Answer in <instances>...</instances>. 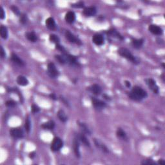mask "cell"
Instances as JSON below:
<instances>
[{"mask_svg": "<svg viewBox=\"0 0 165 165\" xmlns=\"http://www.w3.org/2000/svg\"><path fill=\"white\" fill-rule=\"evenodd\" d=\"M25 129L26 131L27 132H30V129H31V122L30 120L28 117H27V119H25Z\"/></svg>", "mask_w": 165, "mask_h": 165, "instance_id": "30", "label": "cell"}, {"mask_svg": "<svg viewBox=\"0 0 165 165\" xmlns=\"http://www.w3.org/2000/svg\"><path fill=\"white\" fill-rule=\"evenodd\" d=\"M94 144L95 146L97 147V148H99L103 152H104L105 154H108L109 152V150H108V148L107 147V146H105L104 144L102 143L101 142L99 141L98 139H94Z\"/></svg>", "mask_w": 165, "mask_h": 165, "instance_id": "18", "label": "cell"}, {"mask_svg": "<svg viewBox=\"0 0 165 165\" xmlns=\"http://www.w3.org/2000/svg\"><path fill=\"white\" fill-rule=\"evenodd\" d=\"M1 52V58L2 59L6 58V52H5V49L2 46H1V52Z\"/></svg>", "mask_w": 165, "mask_h": 165, "instance_id": "40", "label": "cell"}, {"mask_svg": "<svg viewBox=\"0 0 165 165\" xmlns=\"http://www.w3.org/2000/svg\"><path fill=\"white\" fill-rule=\"evenodd\" d=\"M145 82L147 86L148 87V88L150 89L152 92H153L154 94H159V87L158 85H157L156 81L154 79L152 78H147L145 79Z\"/></svg>", "mask_w": 165, "mask_h": 165, "instance_id": "5", "label": "cell"}, {"mask_svg": "<svg viewBox=\"0 0 165 165\" xmlns=\"http://www.w3.org/2000/svg\"><path fill=\"white\" fill-rule=\"evenodd\" d=\"M148 96V94L144 89L139 86H135L128 93V97L135 101H141Z\"/></svg>", "mask_w": 165, "mask_h": 165, "instance_id": "1", "label": "cell"}, {"mask_svg": "<svg viewBox=\"0 0 165 165\" xmlns=\"http://www.w3.org/2000/svg\"><path fill=\"white\" fill-rule=\"evenodd\" d=\"M63 141H62L61 138L58 137H56L53 139L50 145V150L52 152H58L63 148Z\"/></svg>", "mask_w": 165, "mask_h": 165, "instance_id": "3", "label": "cell"}, {"mask_svg": "<svg viewBox=\"0 0 165 165\" xmlns=\"http://www.w3.org/2000/svg\"><path fill=\"white\" fill-rule=\"evenodd\" d=\"M103 97L105 98V99L106 100H107V101H110V100H111L110 97L108 96V95H107L106 94H103Z\"/></svg>", "mask_w": 165, "mask_h": 165, "instance_id": "44", "label": "cell"}, {"mask_svg": "<svg viewBox=\"0 0 165 165\" xmlns=\"http://www.w3.org/2000/svg\"><path fill=\"white\" fill-rule=\"evenodd\" d=\"M117 52L120 56L127 59L128 61H130L134 64H138L140 63L138 58H136L135 56H134L133 54L131 53V52L127 48L121 47L119 48Z\"/></svg>", "mask_w": 165, "mask_h": 165, "instance_id": "2", "label": "cell"}, {"mask_svg": "<svg viewBox=\"0 0 165 165\" xmlns=\"http://www.w3.org/2000/svg\"><path fill=\"white\" fill-rule=\"evenodd\" d=\"M96 13L97 9L95 8V7L94 6L85 8L83 11H82V14L88 17L94 16V15L96 14Z\"/></svg>", "mask_w": 165, "mask_h": 165, "instance_id": "11", "label": "cell"}, {"mask_svg": "<svg viewBox=\"0 0 165 165\" xmlns=\"http://www.w3.org/2000/svg\"><path fill=\"white\" fill-rule=\"evenodd\" d=\"M41 128H43L45 130H52L55 128V123L54 121H48L47 122H45L42 124Z\"/></svg>", "mask_w": 165, "mask_h": 165, "instance_id": "23", "label": "cell"}, {"mask_svg": "<svg viewBox=\"0 0 165 165\" xmlns=\"http://www.w3.org/2000/svg\"><path fill=\"white\" fill-rule=\"evenodd\" d=\"M0 18L1 19H4L5 18V12L3 7H0Z\"/></svg>", "mask_w": 165, "mask_h": 165, "instance_id": "39", "label": "cell"}, {"mask_svg": "<svg viewBox=\"0 0 165 165\" xmlns=\"http://www.w3.org/2000/svg\"><path fill=\"white\" fill-rule=\"evenodd\" d=\"M0 35H1V37L3 39V40H7L8 38L9 34H8L7 28L3 25H2L1 27H0Z\"/></svg>", "mask_w": 165, "mask_h": 165, "instance_id": "27", "label": "cell"}, {"mask_svg": "<svg viewBox=\"0 0 165 165\" xmlns=\"http://www.w3.org/2000/svg\"><path fill=\"white\" fill-rule=\"evenodd\" d=\"M92 42L94 43L95 45L101 46L104 45L105 39L104 37L101 34H95L92 38Z\"/></svg>", "mask_w": 165, "mask_h": 165, "instance_id": "13", "label": "cell"}, {"mask_svg": "<svg viewBox=\"0 0 165 165\" xmlns=\"http://www.w3.org/2000/svg\"><path fill=\"white\" fill-rule=\"evenodd\" d=\"M49 40H50L51 43H55L56 45L59 44V42H60V39L56 34H50V36H49Z\"/></svg>", "mask_w": 165, "mask_h": 165, "instance_id": "29", "label": "cell"}, {"mask_svg": "<svg viewBox=\"0 0 165 165\" xmlns=\"http://www.w3.org/2000/svg\"><path fill=\"white\" fill-rule=\"evenodd\" d=\"M79 126H80V128L82 129V131H83L85 133H86L87 135H91V131H90L89 128H88V126L85 125V123H79Z\"/></svg>", "mask_w": 165, "mask_h": 165, "instance_id": "28", "label": "cell"}, {"mask_svg": "<svg viewBox=\"0 0 165 165\" xmlns=\"http://www.w3.org/2000/svg\"><path fill=\"white\" fill-rule=\"evenodd\" d=\"M56 48L59 51H60L62 54L66 53V51L65 50V48L63 47V46L59 45V44H57V45H56Z\"/></svg>", "mask_w": 165, "mask_h": 165, "instance_id": "38", "label": "cell"}, {"mask_svg": "<svg viewBox=\"0 0 165 165\" xmlns=\"http://www.w3.org/2000/svg\"><path fill=\"white\" fill-rule=\"evenodd\" d=\"M148 30L152 34L156 36H161L163 33L162 28L156 25H150L148 27Z\"/></svg>", "mask_w": 165, "mask_h": 165, "instance_id": "10", "label": "cell"}, {"mask_svg": "<svg viewBox=\"0 0 165 165\" xmlns=\"http://www.w3.org/2000/svg\"><path fill=\"white\" fill-rule=\"evenodd\" d=\"M10 9H11L12 12L14 13L15 15H17V16L20 17V15H21V12H20L19 9H18L17 7L15 6V5H12V6L10 7Z\"/></svg>", "mask_w": 165, "mask_h": 165, "instance_id": "31", "label": "cell"}, {"mask_svg": "<svg viewBox=\"0 0 165 165\" xmlns=\"http://www.w3.org/2000/svg\"><path fill=\"white\" fill-rule=\"evenodd\" d=\"M36 156V153L34 152H31V153H30L29 154V157L30 159H34V157Z\"/></svg>", "mask_w": 165, "mask_h": 165, "instance_id": "46", "label": "cell"}, {"mask_svg": "<svg viewBox=\"0 0 165 165\" xmlns=\"http://www.w3.org/2000/svg\"><path fill=\"white\" fill-rule=\"evenodd\" d=\"M162 66H163V68H165V66H164V63H162Z\"/></svg>", "mask_w": 165, "mask_h": 165, "instance_id": "47", "label": "cell"}, {"mask_svg": "<svg viewBox=\"0 0 165 165\" xmlns=\"http://www.w3.org/2000/svg\"><path fill=\"white\" fill-rule=\"evenodd\" d=\"M116 135H117L119 139H121V140L123 141L128 140V137L127 135H126V132L121 128H119L117 130V131H116Z\"/></svg>", "mask_w": 165, "mask_h": 165, "instance_id": "24", "label": "cell"}, {"mask_svg": "<svg viewBox=\"0 0 165 165\" xmlns=\"http://www.w3.org/2000/svg\"><path fill=\"white\" fill-rule=\"evenodd\" d=\"M64 36H65L66 39L69 41V42H70L72 43H75L77 45H82L81 41L80 40L79 38L76 37V36H74L73 34H72L71 32H70L69 30L66 31L65 34H64Z\"/></svg>", "mask_w": 165, "mask_h": 165, "instance_id": "7", "label": "cell"}, {"mask_svg": "<svg viewBox=\"0 0 165 165\" xmlns=\"http://www.w3.org/2000/svg\"><path fill=\"white\" fill-rule=\"evenodd\" d=\"M91 101L93 107L97 110H103L107 107V104H106L105 101L99 99H97V98L95 97H92Z\"/></svg>", "mask_w": 165, "mask_h": 165, "instance_id": "9", "label": "cell"}, {"mask_svg": "<svg viewBox=\"0 0 165 165\" xmlns=\"http://www.w3.org/2000/svg\"><path fill=\"white\" fill-rule=\"evenodd\" d=\"M45 24H46V27H47L49 30H56V23L53 17H50L47 18V19H46Z\"/></svg>", "mask_w": 165, "mask_h": 165, "instance_id": "17", "label": "cell"}, {"mask_svg": "<svg viewBox=\"0 0 165 165\" xmlns=\"http://www.w3.org/2000/svg\"><path fill=\"white\" fill-rule=\"evenodd\" d=\"M5 105L8 108H14L17 105V103L14 100H8L5 103Z\"/></svg>", "mask_w": 165, "mask_h": 165, "instance_id": "32", "label": "cell"}, {"mask_svg": "<svg viewBox=\"0 0 165 165\" xmlns=\"http://www.w3.org/2000/svg\"><path fill=\"white\" fill-rule=\"evenodd\" d=\"M11 60L13 63L16 64L17 65L20 66H25V63L21 59L19 56L14 53L12 54L11 56Z\"/></svg>", "mask_w": 165, "mask_h": 165, "instance_id": "20", "label": "cell"}, {"mask_svg": "<svg viewBox=\"0 0 165 165\" xmlns=\"http://www.w3.org/2000/svg\"><path fill=\"white\" fill-rule=\"evenodd\" d=\"M157 163L159 164H161V165H164L165 164V161L164 159H159L158 160V162H157Z\"/></svg>", "mask_w": 165, "mask_h": 165, "instance_id": "45", "label": "cell"}, {"mask_svg": "<svg viewBox=\"0 0 165 165\" xmlns=\"http://www.w3.org/2000/svg\"><path fill=\"white\" fill-rule=\"evenodd\" d=\"M125 86L128 88V89H130L131 87V82L128 81H125Z\"/></svg>", "mask_w": 165, "mask_h": 165, "instance_id": "43", "label": "cell"}, {"mask_svg": "<svg viewBox=\"0 0 165 165\" xmlns=\"http://www.w3.org/2000/svg\"><path fill=\"white\" fill-rule=\"evenodd\" d=\"M55 58L57 61H58L61 64H65L66 61L64 59V56L63 55H56Z\"/></svg>", "mask_w": 165, "mask_h": 165, "instance_id": "33", "label": "cell"}, {"mask_svg": "<svg viewBox=\"0 0 165 165\" xmlns=\"http://www.w3.org/2000/svg\"><path fill=\"white\" fill-rule=\"evenodd\" d=\"M79 140L78 138H75L74 142H73V148H74V154L76 155V156L77 157L79 158L80 156H81V154H80V150H79Z\"/></svg>", "mask_w": 165, "mask_h": 165, "instance_id": "19", "label": "cell"}, {"mask_svg": "<svg viewBox=\"0 0 165 165\" xmlns=\"http://www.w3.org/2000/svg\"><path fill=\"white\" fill-rule=\"evenodd\" d=\"M49 97H50L51 99L54 100V101H56L57 99H58V97H57L56 95L54 94V93H52V94H50V95H49Z\"/></svg>", "mask_w": 165, "mask_h": 165, "instance_id": "42", "label": "cell"}, {"mask_svg": "<svg viewBox=\"0 0 165 165\" xmlns=\"http://www.w3.org/2000/svg\"><path fill=\"white\" fill-rule=\"evenodd\" d=\"M144 44L143 39H135L132 38L131 41V45L133 48L135 49H140Z\"/></svg>", "mask_w": 165, "mask_h": 165, "instance_id": "15", "label": "cell"}, {"mask_svg": "<svg viewBox=\"0 0 165 165\" xmlns=\"http://www.w3.org/2000/svg\"><path fill=\"white\" fill-rule=\"evenodd\" d=\"M106 34H107V35L111 36V37L117 39L121 41L124 40L123 36L121 35L119 32H118L115 29H114V28H112V29L108 30L107 32H106Z\"/></svg>", "mask_w": 165, "mask_h": 165, "instance_id": "14", "label": "cell"}, {"mask_svg": "<svg viewBox=\"0 0 165 165\" xmlns=\"http://www.w3.org/2000/svg\"><path fill=\"white\" fill-rule=\"evenodd\" d=\"M10 134L14 139H22L24 137V131L21 128H13L10 130Z\"/></svg>", "mask_w": 165, "mask_h": 165, "instance_id": "8", "label": "cell"}, {"mask_svg": "<svg viewBox=\"0 0 165 165\" xmlns=\"http://www.w3.org/2000/svg\"><path fill=\"white\" fill-rule=\"evenodd\" d=\"M60 99L61 100L63 101V103H64V105H65L66 107H70V105H69V103L68 102V101H67L65 98L63 97V96H60Z\"/></svg>", "mask_w": 165, "mask_h": 165, "instance_id": "41", "label": "cell"}, {"mask_svg": "<svg viewBox=\"0 0 165 165\" xmlns=\"http://www.w3.org/2000/svg\"><path fill=\"white\" fill-rule=\"evenodd\" d=\"M31 111L33 113H38L40 111V108L38 107V105H36L35 104H33L31 107Z\"/></svg>", "mask_w": 165, "mask_h": 165, "instance_id": "37", "label": "cell"}, {"mask_svg": "<svg viewBox=\"0 0 165 165\" xmlns=\"http://www.w3.org/2000/svg\"><path fill=\"white\" fill-rule=\"evenodd\" d=\"M141 164H146V165H156V162H154L152 159H146V160H144V161H142Z\"/></svg>", "mask_w": 165, "mask_h": 165, "instance_id": "36", "label": "cell"}, {"mask_svg": "<svg viewBox=\"0 0 165 165\" xmlns=\"http://www.w3.org/2000/svg\"><path fill=\"white\" fill-rule=\"evenodd\" d=\"M87 90L95 95H99L102 92V89L99 85L94 84L88 87Z\"/></svg>", "mask_w": 165, "mask_h": 165, "instance_id": "12", "label": "cell"}, {"mask_svg": "<svg viewBox=\"0 0 165 165\" xmlns=\"http://www.w3.org/2000/svg\"><path fill=\"white\" fill-rule=\"evenodd\" d=\"M58 116L61 122L66 123L68 121V117H67L65 112L63 110H59L58 112Z\"/></svg>", "mask_w": 165, "mask_h": 165, "instance_id": "26", "label": "cell"}, {"mask_svg": "<svg viewBox=\"0 0 165 165\" xmlns=\"http://www.w3.org/2000/svg\"><path fill=\"white\" fill-rule=\"evenodd\" d=\"M16 81L17 84L20 85V86L25 87L27 86V85L29 84V81H28V80L27 77H25L24 76H21V75L17 77Z\"/></svg>", "mask_w": 165, "mask_h": 165, "instance_id": "21", "label": "cell"}, {"mask_svg": "<svg viewBox=\"0 0 165 165\" xmlns=\"http://www.w3.org/2000/svg\"><path fill=\"white\" fill-rule=\"evenodd\" d=\"M71 7L73 8H76V9H82V8H84L85 3L84 2L82 1H79L76 3L72 4Z\"/></svg>", "mask_w": 165, "mask_h": 165, "instance_id": "35", "label": "cell"}, {"mask_svg": "<svg viewBox=\"0 0 165 165\" xmlns=\"http://www.w3.org/2000/svg\"><path fill=\"white\" fill-rule=\"evenodd\" d=\"M77 138L79 139V140L81 141L85 146H88V147L90 146V141L88 140L87 138L84 133H80L79 135H78V137H77Z\"/></svg>", "mask_w": 165, "mask_h": 165, "instance_id": "25", "label": "cell"}, {"mask_svg": "<svg viewBox=\"0 0 165 165\" xmlns=\"http://www.w3.org/2000/svg\"><path fill=\"white\" fill-rule=\"evenodd\" d=\"M25 37L27 38V40L30 41V42L34 43L38 41V36L36 35V34L32 31V32H28L25 34Z\"/></svg>", "mask_w": 165, "mask_h": 165, "instance_id": "22", "label": "cell"}, {"mask_svg": "<svg viewBox=\"0 0 165 165\" xmlns=\"http://www.w3.org/2000/svg\"><path fill=\"white\" fill-rule=\"evenodd\" d=\"M64 19L68 23V24H72L74 23L75 20H76V14L75 13L72 11H69L65 14L64 16Z\"/></svg>", "mask_w": 165, "mask_h": 165, "instance_id": "16", "label": "cell"}, {"mask_svg": "<svg viewBox=\"0 0 165 165\" xmlns=\"http://www.w3.org/2000/svg\"><path fill=\"white\" fill-rule=\"evenodd\" d=\"M28 21V17L27 15L25 14H23L20 15L19 17V22L21 23L22 25H25Z\"/></svg>", "mask_w": 165, "mask_h": 165, "instance_id": "34", "label": "cell"}, {"mask_svg": "<svg viewBox=\"0 0 165 165\" xmlns=\"http://www.w3.org/2000/svg\"><path fill=\"white\" fill-rule=\"evenodd\" d=\"M47 73L51 78L55 79L59 76V72L56 68V66L54 63H49L47 65Z\"/></svg>", "mask_w": 165, "mask_h": 165, "instance_id": "4", "label": "cell"}, {"mask_svg": "<svg viewBox=\"0 0 165 165\" xmlns=\"http://www.w3.org/2000/svg\"><path fill=\"white\" fill-rule=\"evenodd\" d=\"M62 55L64 56V59H65L66 64H70V65L71 66H76L79 64L78 61H77V58L76 56L67 53L62 54Z\"/></svg>", "mask_w": 165, "mask_h": 165, "instance_id": "6", "label": "cell"}]
</instances>
